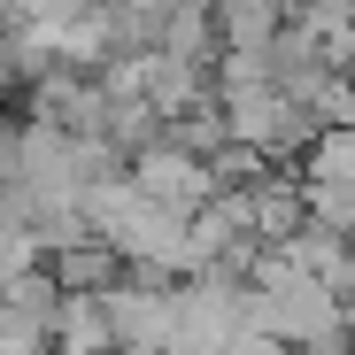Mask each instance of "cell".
I'll list each match as a JSON object with an SVG mask.
<instances>
[{
    "instance_id": "cell-1",
    "label": "cell",
    "mask_w": 355,
    "mask_h": 355,
    "mask_svg": "<svg viewBox=\"0 0 355 355\" xmlns=\"http://www.w3.org/2000/svg\"><path fill=\"white\" fill-rule=\"evenodd\" d=\"M108 332L116 355H178V286L132 278L124 293H108Z\"/></svg>"
},
{
    "instance_id": "cell-2",
    "label": "cell",
    "mask_w": 355,
    "mask_h": 355,
    "mask_svg": "<svg viewBox=\"0 0 355 355\" xmlns=\"http://www.w3.org/2000/svg\"><path fill=\"white\" fill-rule=\"evenodd\" d=\"M132 186L155 201V209H170V216H201L224 186H216V170L201 162V155H186V147H170V139H155L147 155H132Z\"/></svg>"
},
{
    "instance_id": "cell-3",
    "label": "cell",
    "mask_w": 355,
    "mask_h": 355,
    "mask_svg": "<svg viewBox=\"0 0 355 355\" xmlns=\"http://www.w3.org/2000/svg\"><path fill=\"white\" fill-rule=\"evenodd\" d=\"M248 201H255V240L263 248H286V240H302L317 224L309 216V170H270Z\"/></svg>"
},
{
    "instance_id": "cell-4",
    "label": "cell",
    "mask_w": 355,
    "mask_h": 355,
    "mask_svg": "<svg viewBox=\"0 0 355 355\" xmlns=\"http://www.w3.org/2000/svg\"><path fill=\"white\" fill-rule=\"evenodd\" d=\"M54 263V278H62V293L70 302H108V293H124L139 270L116 255L108 240H78V248H62V255H46Z\"/></svg>"
},
{
    "instance_id": "cell-5",
    "label": "cell",
    "mask_w": 355,
    "mask_h": 355,
    "mask_svg": "<svg viewBox=\"0 0 355 355\" xmlns=\"http://www.w3.org/2000/svg\"><path fill=\"white\" fill-rule=\"evenodd\" d=\"M54 355H116L108 302H70V309H62V324H54Z\"/></svg>"
},
{
    "instance_id": "cell-6",
    "label": "cell",
    "mask_w": 355,
    "mask_h": 355,
    "mask_svg": "<svg viewBox=\"0 0 355 355\" xmlns=\"http://www.w3.org/2000/svg\"><path fill=\"white\" fill-rule=\"evenodd\" d=\"M309 186H355V132H324L309 147Z\"/></svg>"
},
{
    "instance_id": "cell-7",
    "label": "cell",
    "mask_w": 355,
    "mask_h": 355,
    "mask_svg": "<svg viewBox=\"0 0 355 355\" xmlns=\"http://www.w3.org/2000/svg\"><path fill=\"white\" fill-rule=\"evenodd\" d=\"M324 286H332V302H340V317L355 324V248H347V263H340V270H332Z\"/></svg>"
}]
</instances>
